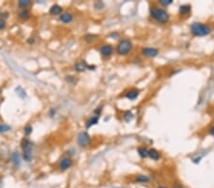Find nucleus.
Instances as JSON below:
<instances>
[{
	"label": "nucleus",
	"instance_id": "obj_5",
	"mask_svg": "<svg viewBox=\"0 0 214 188\" xmlns=\"http://www.w3.org/2000/svg\"><path fill=\"white\" fill-rule=\"evenodd\" d=\"M77 144L80 147H87L91 144V136L87 132H80L77 136Z\"/></svg>",
	"mask_w": 214,
	"mask_h": 188
},
{
	"label": "nucleus",
	"instance_id": "obj_32",
	"mask_svg": "<svg viewBox=\"0 0 214 188\" xmlns=\"http://www.w3.org/2000/svg\"><path fill=\"white\" fill-rule=\"evenodd\" d=\"M72 76H67V81L69 82V83H71L72 82Z\"/></svg>",
	"mask_w": 214,
	"mask_h": 188
},
{
	"label": "nucleus",
	"instance_id": "obj_22",
	"mask_svg": "<svg viewBox=\"0 0 214 188\" xmlns=\"http://www.w3.org/2000/svg\"><path fill=\"white\" fill-rule=\"evenodd\" d=\"M11 129V125L4 123H0V134H3L6 132H9Z\"/></svg>",
	"mask_w": 214,
	"mask_h": 188
},
{
	"label": "nucleus",
	"instance_id": "obj_12",
	"mask_svg": "<svg viewBox=\"0 0 214 188\" xmlns=\"http://www.w3.org/2000/svg\"><path fill=\"white\" fill-rule=\"evenodd\" d=\"M125 96H126V98H127V99L133 101V100H135L138 96H139V90H135V89H132V90H129L127 93H126Z\"/></svg>",
	"mask_w": 214,
	"mask_h": 188
},
{
	"label": "nucleus",
	"instance_id": "obj_17",
	"mask_svg": "<svg viewBox=\"0 0 214 188\" xmlns=\"http://www.w3.org/2000/svg\"><path fill=\"white\" fill-rule=\"evenodd\" d=\"M11 161H12V164H14L15 166H19L21 164V158L19 153L17 152H14L11 155Z\"/></svg>",
	"mask_w": 214,
	"mask_h": 188
},
{
	"label": "nucleus",
	"instance_id": "obj_1",
	"mask_svg": "<svg viewBox=\"0 0 214 188\" xmlns=\"http://www.w3.org/2000/svg\"><path fill=\"white\" fill-rule=\"evenodd\" d=\"M149 12H150V16H152L154 20H156L158 23L166 24L169 20V15L168 14V11L162 8L153 6L150 8Z\"/></svg>",
	"mask_w": 214,
	"mask_h": 188
},
{
	"label": "nucleus",
	"instance_id": "obj_14",
	"mask_svg": "<svg viewBox=\"0 0 214 188\" xmlns=\"http://www.w3.org/2000/svg\"><path fill=\"white\" fill-rule=\"evenodd\" d=\"M134 181L138 183H147L150 181L149 177L147 176V175H143V174H140V175H137V176H135L134 178Z\"/></svg>",
	"mask_w": 214,
	"mask_h": 188
},
{
	"label": "nucleus",
	"instance_id": "obj_25",
	"mask_svg": "<svg viewBox=\"0 0 214 188\" xmlns=\"http://www.w3.org/2000/svg\"><path fill=\"white\" fill-rule=\"evenodd\" d=\"M32 133V127L31 124H27L26 127H24V134L26 136H30Z\"/></svg>",
	"mask_w": 214,
	"mask_h": 188
},
{
	"label": "nucleus",
	"instance_id": "obj_18",
	"mask_svg": "<svg viewBox=\"0 0 214 188\" xmlns=\"http://www.w3.org/2000/svg\"><path fill=\"white\" fill-rule=\"evenodd\" d=\"M137 151H138V154H139V156L141 158H143V159L148 157V149L146 148V147L141 146V147H139V148L137 149Z\"/></svg>",
	"mask_w": 214,
	"mask_h": 188
},
{
	"label": "nucleus",
	"instance_id": "obj_23",
	"mask_svg": "<svg viewBox=\"0 0 214 188\" xmlns=\"http://www.w3.org/2000/svg\"><path fill=\"white\" fill-rule=\"evenodd\" d=\"M97 37L98 36L96 34H91V33H89V34H87L84 37V39H85V41L87 43H92V42H93V41H95L97 39Z\"/></svg>",
	"mask_w": 214,
	"mask_h": 188
},
{
	"label": "nucleus",
	"instance_id": "obj_26",
	"mask_svg": "<svg viewBox=\"0 0 214 188\" xmlns=\"http://www.w3.org/2000/svg\"><path fill=\"white\" fill-rule=\"evenodd\" d=\"M93 7H94V9H96V10H102V9H104V7H105V3L102 2V1H96V2H94Z\"/></svg>",
	"mask_w": 214,
	"mask_h": 188
},
{
	"label": "nucleus",
	"instance_id": "obj_19",
	"mask_svg": "<svg viewBox=\"0 0 214 188\" xmlns=\"http://www.w3.org/2000/svg\"><path fill=\"white\" fill-rule=\"evenodd\" d=\"M190 10H191V7H190V5H187V4H186V5H182V6H180V8H179V11H180V14H181V15H183L190 14Z\"/></svg>",
	"mask_w": 214,
	"mask_h": 188
},
{
	"label": "nucleus",
	"instance_id": "obj_29",
	"mask_svg": "<svg viewBox=\"0 0 214 188\" xmlns=\"http://www.w3.org/2000/svg\"><path fill=\"white\" fill-rule=\"evenodd\" d=\"M55 113H56V110L54 108H51V109H49V117H51V118L54 117Z\"/></svg>",
	"mask_w": 214,
	"mask_h": 188
},
{
	"label": "nucleus",
	"instance_id": "obj_9",
	"mask_svg": "<svg viewBox=\"0 0 214 188\" xmlns=\"http://www.w3.org/2000/svg\"><path fill=\"white\" fill-rule=\"evenodd\" d=\"M113 52V48L111 45H109V44H106V45H103L101 48H100V53L102 54V56L104 57H109L112 54Z\"/></svg>",
	"mask_w": 214,
	"mask_h": 188
},
{
	"label": "nucleus",
	"instance_id": "obj_6",
	"mask_svg": "<svg viewBox=\"0 0 214 188\" xmlns=\"http://www.w3.org/2000/svg\"><path fill=\"white\" fill-rule=\"evenodd\" d=\"M72 166V160L71 157H64L59 161L58 167L61 171H66Z\"/></svg>",
	"mask_w": 214,
	"mask_h": 188
},
{
	"label": "nucleus",
	"instance_id": "obj_7",
	"mask_svg": "<svg viewBox=\"0 0 214 188\" xmlns=\"http://www.w3.org/2000/svg\"><path fill=\"white\" fill-rule=\"evenodd\" d=\"M159 51L158 48H144L142 49V54L145 55L146 57H149V58H154L158 55Z\"/></svg>",
	"mask_w": 214,
	"mask_h": 188
},
{
	"label": "nucleus",
	"instance_id": "obj_15",
	"mask_svg": "<svg viewBox=\"0 0 214 188\" xmlns=\"http://www.w3.org/2000/svg\"><path fill=\"white\" fill-rule=\"evenodd\" d=\"M99 118H100V116H98V115L92 116L89 120L86 122V127L87 128H90V127H92V125L96 124L98 123V121H99Z\"/></svg>",
	"mask_w": 214,
	"mask_h": 188
},
{
	"label": "nucleus",
	"instance_id": "obj_20",
	"mask_svg": "<svg viewBox=\"0 0 214 188\" xmlns=\"http://www.w3.org/2000/svg\"><path fill=\"white\" fill-rule=\"evenodd\" d=\"M30 5H31V1H29V0H20V1H18V3H17L18 8L21 10L27 9Z\"/></svg>",
	"mask_w": 214,
	"mask_h": 188
},
{
	"label": "nucleus",
	"instance_id": "obj_28",
	"mask_svg": "<svg viewBox=\"0 0 214 188\" xmlns=\"http://www.w3.org/2000/svg\"><path fill=\"white\" fill-rule=\"evenodd\" d=\"M159 3L161 5H163V6H169V5H170L172 3V1H171V0H160Z\"/></svg>",
	"mask_w": 214,
	"mask_h": 188
},
{
	"label": "nucleus",
	"instance_id": "obj_2",
	"mask_svg": "<svg viewBox=\"0 0 214 188\" xmlns=\"http://www.w3.org/2000/svg\"><path fill=\"white\" fill-rule=\"evenodd\" d=\"M21 149H22V158L26 162H30L32 160V151H33V144L32 143L27 139L23 138L21 141Z\"/></svg>",
	"mask_w": 214,
	"mask_h": 188
},
{
	"label": "nucleus",
	"instance_id": "obj_10",
	"mask_svg": "<svg viewBox=\"0 0 214 188\" xmlns=\"http://www.w3.org/2000/svg\"><path fill=\"white\" fill-rule=\"evenodd\" d=\"M59 20L64 24H69L73 20V15L69 11H64L59 15Z\"/></svg>",
	"mask_w": 214,
	"mask_h": 188
},
{
	"label": "nucleus",
	"instance_id": "obj_34",
	"mask_svg": "<svg viewBox=\"0 0 214 188\" xmlns=\"http://www.w3.org/2000/svg\"><path fill=\"white\" fill-rule=\"evenodd\" d=\"M157 188H167V187H166L165 185H159V186H158Z\"/></svg>",
	"mask_w": 214,
	"mask_h": 188
},
{
	"label": "nucleus",
	"instance_id": "obj_27",
	"mask_svg": "<svg viewBox=\"0 0 214 188\" xmlns=\"http://www.w3.org/2000/svg\"><path fill=\"white\" fill-rule=\"evenodd\" d=\"M6 25H7V24H6V20L0 17V31L4 30V29L6 28Z\"/></svg>",
	"mask_w": 214,
	"mask_h": 188
},
{
	"label": "nucleus",
	"instance_id": "obj_8",
	"mask_svg": "<svg viewBox=\"0 0 214 188\" xmlns=\"http://www.w3.org/2000/svg\"><path fill=\"white\" fill-rule=\"evenodd\" d=\"M87 69H90V65L84 60L77 61L74 65V70L77 72H84Z\"/></svg>",
	"mask_w": 214,
	"mask_h": 188
},
{
	"label": "nucleus",
	"instance_id": "obj_31",
	"mask_svg": "<svg viewBox=\"0 0 214 188\" xmlns=\"http://www.w3.org/2000/svg\"><path fill=\"white\" fill-rule=\"evenodd\" d=\"M209 134H210L211 136H214V127H210V129H209Z\"/></svg>",
	"mask_w": 214,
	"mask_h": 188
},
{
	"label": "nucleus",
	"instance_id": "obj_3",
	"mask_svg": "<svg viewBox=\"0 0 214 188\" xmlns=\"http://www.w3.org/2000/svg\"><path fill=\"white\" fill-rule=\"evenodd\" d=\"M190 32L194 36H206L211 32V28L208 25L195 22L190 26Z\"/></svg>",
	"mask_w": 214,
	"mask_h": 188
},
{
	"label": "nucleus",
	"instance_id": "obj_35",
	"mask_svg": "<svg viewBox=\"0 0 214 188\" xmlns=\"http://www.w3.org/2000/svg\"><path fill=\"white\" fill-rule=\"evenodd\" d=\"M1 183H2V179H0V185H1Z\"/></svg>",
	"mask_w": 214,
	"mask_h": 188
},
{
	"label": "nucleus",
	"instance_id": "obj_21",
	"mask_svg": "<svg viewBox=\"0 0 214 188\" xmlns=\"http://www.w3.org/2000/svg\"><path fill=\"white\" fill-rule=\"evenodd\" d=\"M15 92L17 94V96L21 99H25L27 96V93H26V90H25L24 89H22L21 86H18L15 89Z\"/></svg>",
	"mask_w": 214,
	"mask_h": 188
},
{
	"label": "nucleus",
	"instance_id": "obj_33",
	"mask_svg": "<svg viewBox=\"0 0 214 188\" xmlns=\"http://www.w3.org/2000/svg\"><path fill=\"white\" fill-rule=\"evenodd\" d=\"M110 36H111V37H118L119 34H118V33H111Z\"/></svg>",
	"mask_w": 214,
	"mask_h": 188
},
{
	"label": "nucleus",
	"instance_id": "obj_24",
	"mask_svg": "<svg viewBox=\"0 0 214 188\" xmlns=\"http://www.w3.org/2000/svg\"><path fill=\"white\" fill-rule=\"evenodd\" d=\"M132 119H133V114H132L131 111L125 112V114H124V120H125L126 122H131Z\"/></svg>",
	"mask_w": 214,
	"mask_h": 188
},
{
	"label": "nucleus",
	"instance_id": "obj_16",
	"mask_svg": "<svg viewBox=\"0 0 214 188\" xmlns=\"http://www.w3.org/2000/svg\"><path fill=\"white\" fill-rule=\"evenodd\" d=\"M148 157L153 161H158L160 159V153L154 148L149 149L148 150Z\"/></svg>",
	"mask_w": 214,
	"mask_h": 188
},
{
	"label": "nucleus",
	"instance_id": "obj_13",
	"mask_svg": "<svg viewBox=\"0 0 214 188\" xmlns=\"http://www.w3.org/2000/svg\"><path fill=\"white\" fill-rule=\"evenodd\" d=\"M31 16V12L28 9H25V10H21L18 14V18L22 21L25 20H28Z\"/></svg>",
	"mask_w": 214,
	"mask_h": 188
},
{
	"label": "nucleus",
	"instance_id": "obj_11",
	"mask_svg": "<svg viewBox=\"0 0 214 188\" xmlns=\"http://www.w3.org/2000/svg\"><path fill=\"white\" fill-rule=\"evenodd\" d=\"M62 11H63L62 7L59 6V5H57V4H55V5L52 6L51 9H49V15H54V16H55V15H60L62 14Z\"/></svg>",
	"mask_w": 214,
	"mask_h": 188
},
{
	"label": "nucleus",
	"instance_id": "obj_4",
	"mask_svg": "<svg viewBox=\"0 0 214 188\" xmlns=\"http://www.w3.org/2000/svg\"><path fill=\"white\" fill-rule=\"evenodd\" d=\"M132 49V43L129 39H122L116 46V52L118 55L124 56L129 54Z\"/></svg>",
	"mask_w": 214,
	"mask_h": 188
},
{
	"label": "nucleus",
	"instance_id": "obj_30",
	"mask_svg": "<svg viewBox=\"0 0 214 188\" xmlns=\"http://www.w3.org/2000/svg\"><path fill=\"white\" fill-rule=\"evenodd\" d=\"M27 43H28L29 45H33V44L35 43V39L33 38V37H29L28 40H27Z\"/></svg>",
	"mask_w": 214,
	"mask_h": 188
}]
</instances>
